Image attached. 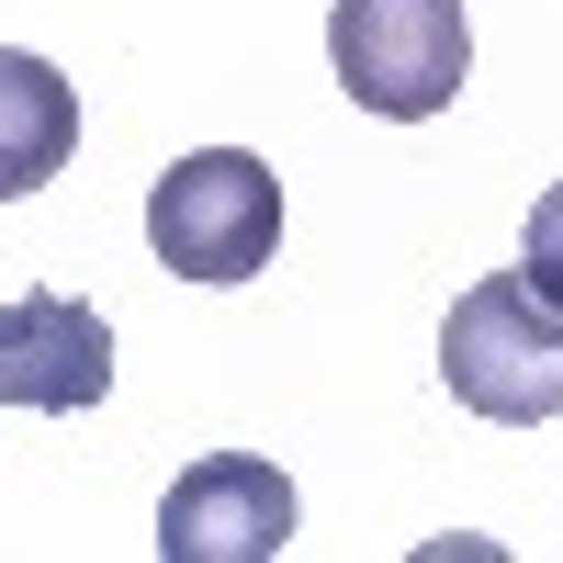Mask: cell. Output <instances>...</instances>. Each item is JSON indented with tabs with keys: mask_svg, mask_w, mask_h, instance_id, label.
I'll list each match as a JSON object with an SVG mask.
<instances>
[{
	"mask_svg": "<svg viewBox=\"0 0 563 563\" xmlns=\"http://www.w3.org/2000/svg\"><path fill=\"white\" fill-rule=\"evenodd\" d=\"M113 384V327L79 294H12L0 305V406L34 417H79Z\"/></svg>",
	"mask_w": 563,
	"mask_h": 563,
	"instance_id": "obj_5",
	"label": "cell"
},
{
	"mask_svg": "<svg viewBox=\"0 0 563 563\" xmlns=\"http://www.w3.org/2000/svg\"><path fill=\"white\" fill-rule=\"evenodd\" d=\"M68 147H79V90L45 68V57L0 45V203L45 192V180L68 169Z\"/></svg>",
	"mask_w": 563,
	"mask_h": 563,
	"instance_id": "obj_6",
	"label": "cell"
},
{
	"mask_svg": "<svg viewBox=\"0 0 563 563\" xmlns=\"http://www.w3.org/2000/svg\"><path fill=\"white\" fill-rule=\"evenodd\" d=\"M294 552V474L260 451H203L158 496V563H271Z\"/></svg>",
	"mask_w": 563,
	"mask_h": 563,
	"instance_id": "obj_4",
	"label": "cell"
},
{
	"mask_svg": "<svg viewBox=\"0 0 563 563\" xmlns=\"http://www.w3.org/2000/svg\"><path fill=\"white\" fill-rule=\"evenodd\" d=\"M519 271H530L541 294L563 305V180H552V192L530 203V238H519Z\"/></svg>",
	"mask_w": 563,
	"mask_h": 563,
	"instance_id": "obj_7",
	"label": "cell"
},
{
	"mask_svg": "<svg viewBox=\"0 0 563 563\" xmlns=\"http://www.w3.org/2000/svg\"><path fill=\"white\" fill-rule=\"evenodd\" d=\"M440 384L496 417V429H541L563 417V305L541 294L530 271H485L451 294V327H440Z\"/></svg>",
	"mask_w": 563,
	"mask_h": 563,
	"instance_id": "obj_1",
	"label": "cell"
},
{
	"mask_svg": "<svg viewBox=\"0 0 563 563\" xmlns=\"http://www.w3.org/2000/svg\"><path fill=\"white\" fill-rule=\"evenodd\" d=\"M147 249L169 282H249L282 249V169L249 147H192L147 192Z\"/></svg>",
	"mask_w": 563,
	"mask_h": 563,
	"instance_id": "obj_2",
	"label": "cell"
},
{
	"mask_svg": "<svg viewBox=\"0 0 563 563\" xmlns=\"http://www.w3.org/2000/svg\"><path fill=\"white\" fill-rule=\"evenodd\" d=\"M327 68L361 113L429 124L474 79V23H462V0H339L327 12Z\"/></svg>",
	"mask_w": 563,
	"mask_h": 563,
	"instance_id": "obj_3",
	"label": "cell"
}]
</instances>
